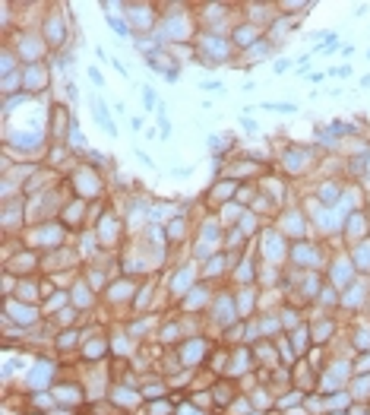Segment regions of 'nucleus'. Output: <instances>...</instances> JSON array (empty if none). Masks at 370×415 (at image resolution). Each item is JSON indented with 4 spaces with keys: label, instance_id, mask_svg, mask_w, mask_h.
Here are the masks:
<instances>
[{
    "label": "nucleus",
    "instance_id": "1",
    "mask_svg": "<svg viewBox=\"0 0 370 415\" xmlns=\"http://www.w3.org/2000/svg\"><path fill=\"white\" fill-rule=\"evenodd\" d=\"M263 108H266V111H279V114H294V111H298V105H292V102H263Z\"/></svg>",
    "mask_w": 370,
    "mask_h": 415
},
{
    "label": "nucleus",
    "instance_id": "14",
    "mask_svg": "<svg viewBox=\"0 0 370 415\" xmlns=\"http://www.w3.org/2000/svg\"><path fill=\"white\" fill-rule=\"evenodd\" d=\"M111 67H114V70H118L120 77H127V67H124V63L118 61V57H111Z\"/></svg>",
    "mask_w": 370,
    "mask_h": 415
},
{
    "label": "nucleus",
    "instance_id": "11",
    "mask_svg": "<svg viewBox=\"0 0 370 415\" xmlns=\"http://www.w3.org/2000/svg\"><path fill=\"white\" fill-rule=\"evenodd\" d=\"M288 70H292V61H288V57L276 61V73H288Z\"/></svg>",
    "mask_w": 370,
    "mask_h": 415
},
{
    "label": "nucleus",
    "instance_id": "12",
    "mask_svg": "<svg viewBox=\"0 0 370 415\" xmlns=\"http://www.w3.org/2000/svg\"><path fill=\"white\" fill-rule=\"evenodd\" d=\"M133 152H136V159H140L142 165H149V168H155V162H152V159L146 156V152H142V149H133Z\"/></svg>",
    "mask_w": 370,
    "mask_h": 415
},
{
    "label": "nucleus",
    "instance_id": "3",
    "mask_svg": "<svg viewBox=\"0 0 370 415\" xmlns=\"http://www.w3.org/2000/svg\"><path fill=\"white\" fill-rule=\"evenodd\" d=\"M142 105H146V111H155L158 105H162V102H158V95H155V89H152V86H142Z\"/></svg>",
    "mask_w": 370,
    "mask_h": 415
},
{
    "label": "nucleus",
    "instance_id": "13",
    "mask_svg": "<svg viewBox=\"0 0 370 415\" xmlns=\"http://www.w3.org/2000/svg\"><path fill=\"white\" fill-rule=\"evenodd\" d=\"M241 127H244V130H250V134L257 130V124H253V121L247 118V114H241Z\"/></svg>",
    "mask_w": 370,
    "mask_h": 415
},
{
    "label": "nucleus",
    "instance_id": "7",
    "mask_svg": "<svg viewBox=\"0 0 370 415\" xmlns=\"http://www.w3.org/2000/svg\"><path fill=\"white\" fill-rule=\"evenodd\" d=\"M108 23H111V26H114V29L120 32V39H127V35H130V29H127V23H120L118 16H108Z\"/></svg>",
    "mask_w": 370,
    "mask_h": 415
},
{
    "label": "nucleus",
    "instance_id": "5",
    "mask_svg": "<svg viewBox=\"0 0 370 415\" xmlns=\"http://www.w3.org/2000/svg\"><path fill=\"white\" fill-rule=\"evenodd\" d=\"M294 349H298V352H307V330H298V333H294Z\"/></svg>",
    "mask_w": 370,
    "mask_h": 415
},
{
    "label": "nucleus",
    "instance_id": "8",
    "mask_svg": "<svg viewBox=\"0 0 370 415\" xmlns=\"http://www.w3.org/2000/svg\"><path fill=\"white\" fill-rule=\"evenodd\" d=\"M70 140L76 143V146H83V130H79V124H76V121H73V124H70Z\"/></svg>",
    "mask_w": 370,
    "mask_h": 415
},
{
    "label": "nucleus",
    "instance_id": "9",
    "mask_svg": "<svg viewBox=\"0 0 370 415\" xmlns=\"http://www.w3.org/2000/svg\"><path fill=\"white\" fill-rule=\"evenodd\" d=\"M89 79H92V83H95L98 89L105 86V79H102V73H98V67H89Z\"/></svg>",
    "mask_w": 370,
    "mask_h": 415
},
{
    "label": "nucleus",
    "instance_id": "4",
    "mask_svg": "<svg viewBox=\"0 0 370 415\" xmlns=\"http://www.w3.org/2000/svg\"><path fill=\"white\" fill-rule=\"evenodd\" d=\"M45 377H51V365H47V361H41V368H39V371H35V374L29 377V384L35 387V384H39V381H45Z\"/></svg>",
    "mask_w": 370,
    "mask_h": 415
},
{
    "label": "nucleus",
    "instance_id": "6",
    "mask_svg": "<svg viewBox=\"0 0 370 415\" xmlns=\"http://www.w3.org/2000/svg\"><path fill=\"white\" fill-rule=\"evenodd\" d=\"M320 196H323L326 203H336V196H339V190H336V184H323V190H320Z\"/></svg>",
    "mask_w": 370,
    "mask_h": 415
},
{
    "label": "nucleus",
    "instance_id": "10",
    "mask_svg": "<svg viewBox=\"0 0 370 415\" xmlns=\"http://www.w3.org/2000/svg\"><path fill=\"white\" fill-rule=\"evenodd\" d=\"M199 89H206V92H221L225 86H221V83H215V79H209V83H203Z\"/></svg>",
    "mask_w": 370,
    "mask_h": 415
},
{
    "label": "nucleus",
    "instance_id": "2",
    "mask_svg": "<svg viewBox=\"0 0 370 415\" xmlns=\"http://www.w3.org/2000/svg\"><path fill=\"white\" fill-rule=\"evenodd\" d=\"M235 35H237V39H235L237 45H247V41L253 45V41H257V29H253V26H241V29H237Z\"/></svg>",
    "mask_w": 370,
    "mask_h": 415
}]
</instances>
